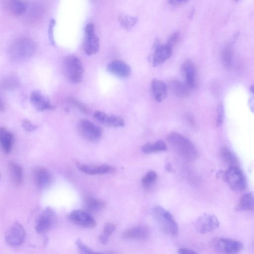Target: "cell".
<instances>
[{"mask_svg":"<svg viewBox=\"0 0 254 254\" xmlns=\"http://www.w3.org/2000/svg\"><path fill=\"white\" fill-rule=\"evenodd\" d=\"M167 140L173 149L183 160L192 161L197 156V150L188 138L178 132H171Z\"/></svg>","mask_w":254,"mask_h":254,"instance_id":"1","label":"cell"},{"mask_svg":"<svg viewBox=\"0 0 254 254\" xmlns=\"http://www.w3.org/2000/svg\"><path fill=\"white\" fill-rule=\"evenodd\" d=\"M36 45L30 38L23 37L14 41L8 49L9 58L13 62H22L31 58L35 53Z\"/></svg>","mask_w":254,"mask_h":254,"instance_id":"2","label":"cell"},{"mask_svg":"<svg viewBox=\"0 0 254 254\" xmlns=\"http://www.w3.org/2000/svg\"><path fill=\"white\" fill-rule=\"evenodd\" d=\"M152 214L164 233L173 236L177 235L178 224L169 211L161 206L156 205L153 207Z\"/></svg>","mask_w":254,"mask_h":254,"instance_id":"3","label":"cell"},{"mask_svg":"<svg viewBox=\"0 0 254 254\" xmlns=\"http://www.w3.org/2000/svg\"><path fill=\"white\" fill-rule=\"evenodd\" d=\"M63 69L68 80L72 83H79L83 75V67L80 60L76 56H66L63 61Z\"/></svg>","mask_w":254,"mask_h":254,"instance_id":"4","label":"cell"},{"mask_svg":"<svg viewBox=\"0 0 254 254\" xmlns=\"http://www.w3.org/2000/svg\"><path fill=\"white\" fill-rule=\"evenodd\" d=\"M229 187L238 192L243 191L246 187L245 177L238 166L228 167L223 175Z\"/></svg>","mask_w":254,"mask_h":254,"instance_id":"5","label":"cell"},{"mask_svg":"<svg viewBox=\"0 0 254 254\" xmlns=\"http://www.w3.org/2000/svg\"><path fill=\"white\" fill-rule=\"evenodd\" d=\"M57 216L55 211L50 207L45 208L37 217L35 224L37 233L44 234L55 226Z\"/></svg>","mask_w":254,"mask_h":254,"instance_id":"6","label":"cell"},{"mask_svg":"<svg viewBox=\"0 0 254 254\" xmlns=\"http://www.w3.org/2000/svg\"><path fill=\"white\" fill-rule=\"evenodd\" d=\"M77 130L79 134L86 140L96 142L102 136V128L87 119H82L77 124Z\"/></svg>","mask_w":254,"mask_h":254,"instance_id":"7","label":"cell"},{"mask_svg":"<svg viewBox=\"0 0 254 254\" xmlns=\"http://www.w3.org/2000/svg\"><path fill=\"white\" fill-rule=\"evenodd\" d=\"M212 243L216 251L223 254H237L243 248V245L241 242L228 238H215Z\"/></svg>","mask_w":254,"mask_h":254,"instance_id":"8","label":"cell"},{"mask_svg":"<svg viewBox=\"0 0 254 254\" xmlns=\"http://www.w3.org/2000/svg\"><path fill=\"white\" fill-rule=\"evenodd\" d=\"M85 38L83 48L85 54L91 56L96 54L100 47L99 40L95 33L94 26L92 23L87 24L84 29Z\"/></svg>","mask_w":254,"mask_h":254,"instance_id":"9","label":"cell"},{"mask_svg":"<svg viewBox=\"0 0 254 254\" xmlns=\"http://www.w3.org/2000/svg\"><path fill=\"white\" fill-rule=\"evenodd\" d=\"M219 226V221L214 215L204 213L199 216L195 221L196 231L201 234H206L215 231Z\"/></svg>","mask_w":254,"mask_h":254,"instance_id":"10","label":"cell"},{"mask_svg":"<svg viewBox=\"0 0 254 254\" xmlns=\"http://www.w3.org/2000/svg\"><path fill=\"white\" fill-rule=\"evenodd\" d=\"M68 219L72 223L85 228H92L96 226V221L88 211L76 209L71 211Z\"/></svg>","mask_w":254,"mask_h":254,"instance_id":"11","label":"cell"},{"mask_svg":"<svg viewBox=\"0 0 254 254\" xmlns=\"http://www.w3.org/2000/svg\"><path fill=\"white\" fill-rule=\"evenodd\" d=\"M25 237V231L23 226L18 222H15L6 231L5 240L8 245L18 247L23 243Z\"/></svg>","mask_w":254,"mask_h":254,"instance_id":"12","label":"cell"},{"mask_svg":"<svg viewBox=\"0 0 254 254\" xmlns=\"http://www.w3.org/2000/svg\"><path fill=\"white\" fill-rule=\"evenodd\" d=\"M30 101L35 109L38 111L51 110L55 108L48 97L39 90H34L31 92Z\"/></svg>","mask_w":254,"mask_h":254,"instance_id":"13","label":"cell"},{"mask_svg":"<svg viewBox=\"0 0 254 254\" xmlns=\"http://www.w3.org/2000/svg\"><path fill=\"white\" fill-rule=\"evenodd\" d=\"M33 179L36 186L42 190L51 185L53 179L51 174L47 169L39 167L34 170Z\"/></svg>","mask_w":254,"mask_h":254,"instance_id":"14","label":"cell"},{"mask_svg":"<svg viewBox=\"0 0 254 254\" xmlns=\"http://www.w3.org/2000/svg\"><path fill=\"white\" fill-rule=\"evenodd\" d=\"M93 117L97 121L108 127H121L125 125L124 120L120 117L108 115L102 111L95 112Z\"/></svg>","mask_w":254,"mask_h":254,"instance_id":"15","label":"cell"},{"mask_svg":"<svg viewBox=\"0 0 254 254\" xmlns=\"http://www.w3.org/2000/svg\"><path fill=\"white\" fill-rule=\"evenodd\" d=\"M182 70L185 78L186 83L190 89L196 86L197 70L193 62L190 60L184 62L182 66Z\"/></svg>","mask_w":254,"mask_h":254,"instance_id":"16","label":"cell"},{"mask_svg":"<svg viewBox=\"0 0 254 254\" xmlns=\"http://www.w3.org/2000/svg\"><path fill=\"white\" fill-rule=\"evenodd\" d=\"M77 167L83 173L91 175L113 173L116 170L114 167L106 164L95 165L78 163Z\"/></svg>","mask_w":254,"mask_h":254,"instance_id":"17","label":"cell"},{"mask_svg":"<svg viewBox=\"0 0 254 254\" xmlns=\"http://www.w3.org/2000/svg\"><path fill=\"white\" fill-rule=\"evenodd\" d=\"M107 70L119 77H127L131 73V68L126 62L121 60H115L107 65Z\"/></svg>","mask_w":254,"mask_h":254,"instance_id":"18","label":"cell"},{"mask_svg":"<svg viewBox=\"0 0 254 254\" xmlns=\"http://www.w3.org/2000/svg\"><path fill=\"white\" fill-rule=\"evenodd\" d=\"M172 53V49L167 44L156 46L152 57L153 65L162 64L170 58Z\"/></svg>","mask_w":254,"mask_h":254,"instance_id":"19","label":"cell"},{"mask_svg":"<svg viewBox=\"0 0 254 254\" xmlns=\"http://www.w3.org/2000/svg\"><path fill=\"white\" fill-rule=\"evenodd\" d=\"M151 86L153 96L157 102H162L166 98L168 87L165 82L154 79L151 82Z\"/></svg>","mask_w":254,"mask_h":254,"instance_id":"20","label":"cell"},{"mask_svg":"<svg viewBox=\"0 0 254 254\" xmlns=\"http://www.w3.org/2000/svg\"><path fill=\"white\" fill-rule=\"evenodd\" d=\"M0 141L3 152L9 153L13 147L14 136L13 134L4 127L0 129Z\"/></svg>","mask_w":254,"mask_h":254,"instance_id":"21","label":"cell"},{"mask_svg":"<svg viewBox=\"0 0 254 254\" xmlns=\"http://www.w3.org/2000/svg\"><path fill=\"white\" fill-rule=\"evenodd\" d=\"M149 234L148 229L144 226H138L125 231L122 234L124 238L132 239H144Z\"/></svg>","mask_w":254,"mask_h":254,"instance_id":"22","label":"cell"},{"mask_svg":"<svg viewBox=\"0 0 254 254\" xmlns=\"http://www.w3.org/2000/svg\"><path fill=\"white\" fill-rule=\"evenodd\" d=\"M8 169L13 183L17 186H20L23 181V173L22 167L16 162L10 161Z\"/></svg>","mask_w":254,"mask_h":254,"instance_id":"23","label":"cell"},{"mask_svg":"<svg viewBox=\"0 0 254 254\" xmlns=\"http://www.w3.org/2000/svg\"><path fill=\"white\" fill-rule=\"evenodd\" d=\"M169 86L174 94L179 97L187 96L191 90L186 82L184 83L178 80L171 81Z\"/></svg>","mask_w":254,"mask_h":254,"instance_id":"24","label":"cell"},{"mask_svg":"<svg viewBox=\"0 0 254 254\" xmlns=\"http://www.w3.org/2000/svg\"><path fill=\"white\" fill-rule=\"evenodd\" d=\"M84 203L86 209L91 212L102 210L106 205L104 201L90 196L85 198Z\"/></svg>","mask_w":254,"mask_h":254,"instance_id":"25","label":"cell"},{"mask_svg":"<svg viewBox=\"0 0 254 254\" xmlns=\"http://www.w3.org/2000/svg\"><path fill=\"white\" fill-rule=\"evenodd\" d=\"M254 204V194L248 192L241 196L236 206L238 211L253 210Z\"/></svg>","mask_w":254,"mask_h":254,"instance_id":"26","label":"cell"},{"mask_svg":"<svg viewBox=\"0 0 254 254\" xmlns=\"http://www.w3.org/2000/svg\"><path fill=\"white\" fill-rule=\"evenodd\" d=\"M141 150L145 154L151 153L167 150V146L162 140H158L154 143H147L142 146Z\"/></svg>","mask_w":254,"mask_h":254,"instance_id":"27","label":"cell"},{"mask_svg":"<svg viewBox=\"0 0 254 254\" xmlns=\"http://www.w3.org/2000/svg\"><path fill=\"white\" fill-rule=\"evenodd\" d=\"M220 155L222 162L228 167L238 166V161L236 156L228 148H222Z\"/></svg>","mask_w":254,"mask_h":254,"instance_id":"28","label":"cell"},{"mask_svg":"<svg viewBox=\"0 0 254 254\" xmlns=\"http://www.w3.org/2000/svg\"><path fill=\"white\" fill-rule=\"evenodd\" d=\"M8 7L9 11L15 16H20L26 11V5L21 0H9Z\"/></svg>","mask_w":254,"mask_h":254,"instance_id":"29","label":"cell"},{"mask_svg":"<svg viewBox=\"0 0 254 254\" xmlns=\"http://www.w3.org/2000/svg\"><path fill=\"white\" fill-rule=\"evenodd\" d=\"M120 25L123 28L127 30L132 29L138 21V18L122 14L118 18Z\"/></svg>","mask_w":254,"mask_h":254,"instance_id":"30","label":"cell"},{"mask_svg":"<svg viewBox=\"0 0 254 254\" xmlns=\"http://www.w3.org/2000/svg\"><path fill=\"white\" fill-rule=\"evenodd\" d=\"M115 225L111 223H106L103 229V231L101 235L99 237V241L103 244H106L109 239V237L115 230Z\"/></svg>","mask_w":254,"mask_h":254,"instance_id":"31","label":"cell"},{"mask_svg":"<svg viewBox=\"0 0 254 254\" xmlns=\"http://www.w3.org/2000/svg\"><path fill=\"white\" fill-rule=\"evenodd\" d=\"M43 13V7L39 3L34 4L28 12V19L30 21L37 20L42 16Z\"/></svg>","mask_w":254,"mask_h":254,"instance_id":"32","label":"cell"},{"mask_svg":"<svg viewBox=\"0 0 254 254\" xmlns=\"http://www.w3.org/2000/svg\"><path fill=\"white\" fill-rule=\"evenodd\" d=\"M19 84L18 79L15 76L10 75L4 78L2 81V86L7 90L16 88Z\"/></svg>","mask_w":254,"mask_h":254,"instance_id":"33","label":"cell"},{"mask_svg":"<svg viewBox=\"0 0 254 254\" xmlns=\"http://www.w3.org/2000/svg\"><path fill=\"white\" fill-rule=\"evenodd\" d=\"M222 61L226 68H230L232 65V51L230 47L224 48L222 53Z\"/></svg>","mask_w":254,"mask_h":254,"instance_id":"34","label":"cell"},{"mask_svg":"<svg viewBox=\"0 0 254 254\" xmlns=\"http://www.w3.org/2000/svg\"><path fill=\"white\" fill-rule=\"evenodd\" d=\"M157 177V174L154 171L149 172L141 180L142 186L144 188H148L156 181Z\"/></svg>","mask_w":254,"mask_h":254,"instance_id":"35","label":"cell"},{"mask_svg":"<svg viewBox=\"0 0 254 254\" xmlns=\"http://www.w3.org/2000/svg\"><path fill=\"white\" fill-rule=\"evenodd\" d=\"M68 102L70 105L76 107L82 113L88 114L90 112V109L88 107L74 97H69Z\"/></svg>","mask_w":254,"mask_h":254,"instance_id":"36","label":"cell"},{"mask_svg":"<svg viewBox=\"0 0 254 254\" xmlns=\"http://www.w3.org/2000/svg\"><path fill=\"white\" fill-rule=\"evenodd\" d=\"M76 245L80 254H92L96 253L92 249L86 246L83 242L79 239L76 241Z\"/></svg>","mask_w":254,"mask_h":254,"instance_id":"37","label":"cell"},{"mask_svg":"<svg viewBox=\"0 0 254 254\" xmlns=\"http://www.w3.org/2000/svg\"><path fill=\"white\" fill-rule=\"evenodd\" d=\"M180 38V32H176L170 37L166 44L172 49L179 42Z\"/></svg>","mask_w":254,"mask_h":254,"instance_id":"38","label":"cell"},{"mask_svg":"<svg viewBox=\"0 0 254 254\" xmlns=\"http://www.w3.org/2000/svg\"><path fill=\"white\" fill-rule=\"evenodd\" d=\"M56 25V21L55 19H52L49 23V28H48V36L49 40L52 45L55 44V39H54V28Z\"/></svg>","mask_w":254,"mask_h":254,"instance_id":"39","label":"cell"},{"mask_svg":"<svg viewBox=\"0 0 254 254\" xmlns=\"http://www.w3.org/2000/svg\"><path fill=\"white\" fill-rule=\"evenodd\" d=\"M22 127L28 132H31L37 128V126L32 124L27 119L24 120L22 122Z\"/></svg>","mask_w":254,"mask_h":254,"instance_id":"40","label":"cell"},{"mask_svg":"<svg viewBox=\"0 0 254 254\" xmlns=\"http://www.w3.org/2000/svg\"><path fill=\"white\" fill-rule=\"evenodd\" d=\"M224 110L222 104H219L217 108V115L216 120V125L217 126L221 125L223 121Z\"/></svg>","mask_w":254,"mask_h":254,"instance_id":"41","label":"cell"},{"mask_svg":"<svg viewBox=\"0 0 254 254\" xmlns=\"http://www.w3.org/2000/svg\"><path fill=\"white\" fill-rule=\"evenodd\" d=\"M178 253L180 254H195L196 253L191 250L186 248H181L179 249Z\"/></svg>","mask_w":254,"mask_h":254,"instance_id":"42","label":"cell"},{"mask_svg":"<svg viewBox=\"0 0 254 254\" xmlns=\"http://www.w3.org/2000/svg\"><path fill=\"white\" fill-rule=\"evenodd\" d=\"M188 0H169V2L171 4L179 5L185 3Z\"/></svg>","mask_w":254,"mask_h":254,"instance_id":"43","label":"cell"},{"mask_svg":"<svg viewBox=\"0 0 254 254\" xmlns=\"http://www.w3.org/2000/svg\"><path fill=\"white\" fill-rule=\"evenodd\" d=\"M165 169L168 172H171L172 170V166L170 163H167L165 165Z\"/></svg>","mask_w":254,"mask_h":254,"instance_id":"44","label":"cell"},{"mask_svg":"<svg viewBox=\"0 0 254 254\" xmlns=\"http://www.w3.org/2000/svg\"><path fill=\"white\" fill-rule=\"evenodd\" d=\"M250 90L254 94V85H252L250 88Z\"/></svg>","mask_w":254,"mask_h":254,"instance_id":"45","label":"cell"},{"mask_svg":"<svg viewBox=\"0 0 254 254\" xmlns=\"http://www.w3.org/2000/svg\"><path fill=\"white\" fill-rule=\"evenodd\" d=\"M253 210L254 211V207H253Z\"/></svg>","mask_w":254,"mask_h":254,"instance_id":"46","label":"cell"},{"mask_svg":"<svg viewBox=\"0 0 254 254\" xmlns=\"http://www.w3.org/2000/svg\"></svg>","mask_w":254,"mask_h":254,"instance_id":"47","label":"cell"},{"mask_svg":"<svg viewBox=\"0 0 254 254\" xmlns=\"http://www.w3.org/2000/svg\"></svg>","mask_w":254,"mask_h":254,"instance_id":"48","label":"cell"}]
</instances>
